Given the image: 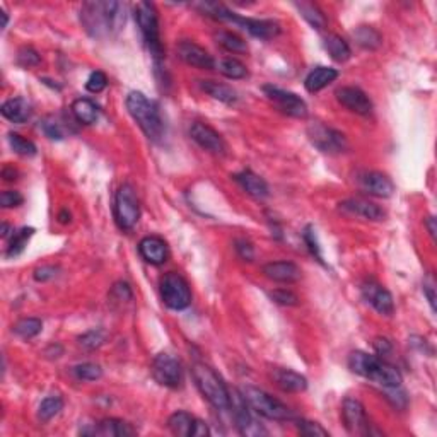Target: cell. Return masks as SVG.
<instances>
[{
    "label": "cell",
    "mask_w": 437,
    "mask_h": 437,
    "mask_svg": "<svg viewBox=\"0 0 437 437\" xmlns=\"http://www.w3.org/2000/svg\"><path fill=\"white\" fill-rule=\"evenodd\" d=\"M43 330V323L38 318H22L13 327V331L22 340H31Z\"/></svg>",
    "instance_id": "36"
},
{
    "label": "cell",
    "mask_w": 437,
    "mask_h": 437,
    "mask_svg": "<svg viewBox=\"0 0 437 437\" xmlns=\"http://www.w3.org/2000/svg\"><path fill=\"white\" fill-rule=\"evenodd\" d=\"M263 275L267 279L274 280L277 283H294L301 279L302 272L292 261H270V263L263 265L261 268Z\"/></svg>",
    "instance_id": "24"
},
{
    "label": "cell",
    "mask_w": 437,
    "mask_h": 437,
    "mask_svg": "<svg viewBox=\"0 0 437 437\" xmlns=\"http://www.w3.org/2000/svg\"><path fill=\"white\" fill-rule=\"evenodd\" d=\"M358 185L365 193L378 199H390L395 192L393 181L379 171H364L358 176Z\"/></svg>",
    "instance_id": "21"
},
{
    "label": "cell",
    "mask_w": 437,
    "mask_h": 437,
    "mask_svg": "<svg viewBox=\"0 0 437 437\" xmlns=\"http://www.w3.org/2000/svg\"><path fill=\"white\" fill-rule=\"evenodd\" d=\"M151 372H152V378L156 379V383H159L160 386H164V388L176 390V388H179L183 384L181 362L167 352H160L154 357Z\"/></svg>",
    "instance_id": "10"
},
{
    "label": "cell",
    "mask_w": 437,
    "mask_h": 437,
    "mask_svg": "<svg viewBox=\"0 0 437 437\" xmlns=\"http://www.w3.org/2000/svg\"><path fill=\"white\" fill-rule=\"evenodd\" d=\"M372 345H374V350H376V352H378L379 357L388 356V354L391 352V342L388 338H383V337L374 338Z\"/></svg>",
    "instance_id": "53"
},
{
    "label": "cell",
    "mask_w": 437,
    "mask_h": 437,
    "mask_svg": "<svg viewBox=\"0 0 437 437\" xmlns=\"http://www.w3.org/2000/svg\"><path fill=\"white\" fill-rule=\"evenodd\" d=\"M272 379L275 381L280 390L287 391V393H302L308 388V379L290 369L275 368L272 371Z\"/></svg>",
    "instance_id": "25"
},
{
    "label": "cell",
    "mask_w": 437,
    "mask_h": 437,
    "mask_svg": "<svg viewBox=\"0 0 437 437\" xmlns=\"http://www.w3.org/2000/svg\"><path fill=\"white\" fill-rule=\"evenodd\" d=\"M84 436H103V437H132L137 434L133 425L122 418H103L91 429H82Z\"/></svg>",
    "instance_id": "20"
},
{
    "label": "cell",
    "mask_w": 437,
    "mask_h": 437,
    "mask_svg": "<svg viewBox=\"0 0 437 437\" xmlns=\"http://www.w3.org/2000/svg\"><path fill=\"white\" fill-rule=\"evenodd\" d=\"M0 111H2L3 118H7L9 122L24 123L31 118L33 106H31V103L26 101L24 98H13L2 104Z\"/></svg>",
    "instance_id": "27"
},
{
    "label": "cell",
    "mask_w": 437,
    "mask_h": 437,
    "mask_svg": "<svg viewBox=\"0 0 437 437\" xmlns=\"http://www.w3.org/2000/svg\"><path fill=\"white\" fill-rule=\"evenodd\" d=\"M200 88L201 91L207 92L211 98H214L215 101H220L224 104H233L238 103V92L234 91L231 85L222 84V82H215V81H200Z\"/></svg>",
    "instance_id": "29"
},
{
    "label": "cell",
    "mask_w": 437,
    "mask_h": 437,
    "mask_svg": "<svg viewBox=\"0 0 437 437\" xmlns=\"http://www.w3.org/2000/svg\"><path fill=\"white\" fill-rule=\"evenodd\" d=\"M340 211L345 212V214L356 215V217H362L365 220H383L386 217V212L379 207L374 201H369L365 199H349L343 200L340 204Z\"/></svg>",
    "instance_id": "23"
},
{
    "label": "cell",
    "mask_w": 437,
    "mask_h": 437,
    "mask_svg": "<svg viewBox=\"0 0 437 437\" xmlns=\"http://www.w3.org/2000/svg\"><path fill=\"white\" fill-rule=\"evenodd\" d=\"M104 342H106V331L101 330V328L85 331L84 335H81L79 337V345L84 347L85 350L99 349Z\"/></svg>",
    "instance_id": "41"
},
{
    "label": "cell",
    "mask_w": 437,
    "mask_h": 437,
    "mask_svg": "<svg viewBox=\"0 0 437 437\" xmlns=\"http://www.w3.org/2000/svg\"><path fill=\"white\" fill-rule=\"evenodd\" d=\"M58 220H60V224H69L70 222V214L67 211H62L58 214Z\"/></svg>",
    "instance_id": "57"
},
{
    "label": "cell",
    "mask_w": 437,
    "mask_h": 437,
    "mask_svg": "<svg viewBox=\"0 0 437 437\" xmlns=\"http://www.w3.org/2000/svg\"><path fill=\"white\" fill-rule=\"evenodd\" d=\"M425 226H427L429 234H431V236L436 239V231H437V229H436V219L432 217V215H431V217L425 219Z\"/></svg>",
    "instance_id": "55"
},
{
    "label": "cell",
    "mask_w": 437,
    "mask_h": 437,
    "mask_svg": "<svg viewBox=\"0 0 437 437\" xmlns=\"http://www.w3.org/2000/svg\"><path fill=\"white\" fill-rule=\"evenodd\" d=\"M362 297L383 316H391L395 311V302L393 296L388 289H384L381 283L376 282V280H365L362 283Z\"/></svg>",
    "instance_id": "17"
},
{
    "label": "cell",
    "mask_w": 437,
    "mask_h": 437,
    "mask_svg": "<svg viewBox=\"0 0 437 437\" xmlns=\"http://www.w3.org/2000/svg\"><path fill=\"white\" fill-rule=\"evenodd\" d=\"M113 217L118 229L132 231L140 219V205L132 185L125 183L117 190L113 201Z\"/></svg>",
    "instance_id": "8"
},
{
    "label": "cell",
    "mask_w": 437,
    "mask_h": 437,
    "mask_svg": "<svg viewBox=\"0 0 437 437\" xmlns=\"http://www.w3.org/2000/svg\"><path fill=\"white\" fill-rule=\"evenodd\" d=\"M17 65H21L22 69H31V67L40 65L41 57L36 50H33L31 47H24L17 51Z\"/></svg>",
    "instance_id": "44"
},
{
    "label": "cell",
    "mask_w": 437,
    "mask_h": 437,
    "mask_svg": "<svg viewBox=\"0 0 437 437\" xmlns=\"http://www.w3.org/2000/svg\"><path fill=\"white\" fill-rule=\"evenodd\" d=\"M323 44H324V50L328 51V55H330L335 62L343 63L352 57V50H350L349 43H347L342 36L327 35L324 36Z\"/></svg>",
    "instance_id": "31"
},
{
    "label": "cell",
    "mask_w": 437,
    "mask_h": 437,
    "mask_svg": "<svg viewBox=\"0 0 437 437\" xmlns=\"http://www.w3.org/2000/svg\"><path fill=\"white\" fill-rule=\"evenodd\" d=\"M63 410V399L60 397H48L41 402L38 409V417L41 422H50Z\"/></svg>",
    "instance_id": "38"
},
{
    "label": "cell",
    "mask_w": 437,
    "mask_h": 437,
    "mask_svg": "<svg viewBox=\"0 0 437 437\" xmlns=\"http://www.w3.org/2000/svg\"><path fill=\"white\" fill-rule=\"evenodd\" d=\"M0 16H2V29H6L7 28V22H9V17H7V14L3 13H0Z\"/></svg>",
    "instance_id": "58"
},
{
    "label": "cell",
    "mask_w": 437,
    "mask_h": 437,
    "mask_svg": "<svg viewBox=\"0 0 437 437\" xmlns=\"http://www.w3.org/2000/svg\"><path fill=\"white\" fill-rule=\"evenodd\" d=\"M263 92L272 103L277 104V108L282 113L299 119H304L308 117V104L294 92L286 91V89L277 88V85H265Z\"/></svg>",
    "instance_id": "13"
},
{
    "label": "cell",
    "mask_w": 437,
    "mask_h": 437,
    "mask_svg": "<svg viewBox=\"0 0 437 437\" xmlns=\"http://www.w3.org/2000/svg\"><path fill=\"white\" fill-rule=\"evenodd\" d=\"M111 296L117 297L118 301H130L132 299V289L126 282H117L111 289Z\"/></svg>",
    "instance_id": "51"
},
{
    "label": "cell",
    "mask_w": 437,
    "mask_h": 437,
    "mask_svg": "<svg viewBox=\"0 0 437 437\" xmlns=\"http://www.w3.org/2000/svg\"><path fill=\"white\" fill-rule=\"evenodd\" d=\"M342 418L347 431L352 434H371L369 429V420L365 415V409L361 402L356 398H345L342 403Z\"/></svg>",
    "instance_id": "14"
},
{
    "label": "cell",
    "mask_w": 437,
    "mask_h": 437,
    "mask_svg": "<svg viewBox=\"0 0 437 437\" xmlns=\"http://www.w3.org/2000/svg\"><path fill=\"white\" fill-rule=\"evenodd\" d=\"M74 376L79 381H98L103 378V369L98 364H92V362H84V364L76 365L72 369Z\"/></svg>",
    "instance_id": "40"
},
{
    "label": "cell",
    "mask_w": 437,
    "mask_h": 437,
    "mask_svg": "<svg viewBox=\"0 0 437 437\" xmlns=\"http://www.w3.org/2000/svg\"><path fill=\"white\" fill-rule=\"evenodd\" d=\"M424 294L425 297H427L429 304H431L432 311H436V283L431 277L424 280Z\"/></svg>",
    "instance_id": "52"
},
{
    "label": "cell",
    "mask_w": 437,
    "mask_h": 437,
    "mask_svg": "<svg viewBox=\"0 0 437 437\" xmlns=\"http://www.w3.org/2000/svg\"><path fill=\"white\" fill-rule=\"evenodd\" d=\"M214 38L224 50L231 51V53H246L248 51V43L241 36H238L236 33L217 31L214 35Z\"/></svg>",
    "instance_id": "35"
},
{
    "label": "cell",
    "mask_w": 437,
    "mask_h": 437,
    "mask_svg": "<svg viewBox=\"0 0 437 437\" xmlns=\"http://www.w3.org/2000/svg\"><path fill=\"white\" fill-rule=\"evenodd\" d=\"M335 98H337L342 106H345L352 113L361 115V117H369L372 113V101L369 99V96L362 89L354 88V85H345V88L337 89Z\"/></svg>",
    "instance_id": "18"
},
{
    "label": "cell",
    "mask_w": 437,
    "mask_h": 437,
    "mask_svg": "<svg viewBox=\"0 0 437 437\" xmlns=\"http://www.w3.org/2000/svg\"><path fill=\"white\" fill-rule=\"evenodd\" d=\"M215 69H217L224 77L233 81L245 79V77L248 76V69H246L245 63H242L241 60L233 57L220 58L219 62H215Z\"/></svg>",
    "instance_id": "34"
},
{
    "label": "cell",
    "mask_w": 437,
    "mask_h": 437,
    "mask_svg": "<svg viewBox=\"0 0 437 437\" xmlns=\"http://www.w3.org/2000/svg\"><path fill=\"white\" fill-rule=\"evenodd\" d=\"M233 410L234 422H236V427L239 434L246 437H261L268 436V431L253 417L252 409L248 406V403L242 398L241 391H234L231 395V409Z\"/></svg>",
    "instance_id": "11"
},
{
    "label": "cell",
    "mask_w": 437,
    "mask_h": 437,
    "mask_svg": "<svg viewBox=\"0 0 437 437\" xmlns=\"http://www.w3.org/2000/svg\"><path fill=\"white\" fill-rule=\"evenodd\" d=\"M338 77V70L331 69V67H316L311 72L308 74L304 81V88L309 92H320L321 89H324L327 85H330L331 82Z\"/></svg>",
    "instance_id": "28"
},
{
    "label": "cell",
    "mask_w": 437,
    "mask_h": 437,
    "mask_svg": "<svg viewBox=\"0 0 437 437\" xmlns=\"http://www.w3.org/2000/svg\"><path fill=\"white\" fill-rule=\"evenodd\" d=\"M236 252L245 261H252L253 258H255V249H253V245L249 241H246V239H238Z\"/></svg>",
    "instance_id": "50"
},
{
    "label": "cell",
    "mask_w": 437,
    "mask_h": 437,
    "mask_svg": "<svg viewBox=\"0 0 437 437\" xmlns=\"http://www.w3.org/2000/svg\"><path fill=\"white\" fill-rule=\"evenodd\" d=\"M201 13H205V16L212 17L215 21H226L233 22V24L239 26L245 31H248L249 35L255 36L260 40H272L280 33V26L275 21L270 19H255V17H242L234 14L233 10H229L227 7H224L222 3H211L205 2L200 3Z\"/></svg>",
    "instance_id": "4"
},
{
    "label": "cell",
    "mask_w": 437,
    "mask_h": 437,
    "mask_svg": "<svg viewBox=\"0 0 437 437\" xmlns=\"http://www.w3.org/2000/svg\"><path fill=\"white\" fill-rule=\"evenodd\" d=\"M349 368L356 374L368 378L383 388L402 386L403 378L395 365L388 364L379 356H369L365 352H352L349 356Z\"/></svg>",
    "instance_id": "2"
},
{
    "label": "cell",
    "mask_w": 437,
    "mask_h": 437,
    "mask_svg": "<svg viewBox=\"0 0 437 437\" xmlns=\"http://www.w3.org/2000/svg\"><path fill=\"white\" fill-rule=\"evenodd\" d=\"M33 233H35V229H33V227H22V229L17 231V233H14L13 236H10L9 248H7L6 255L9 256V258L21 255V253L24 252L26 245H28L29 238L33 236Z\"/></svg>",
    "instance_id": "37"
},
{
    "label": "cell",
    "mask_w": 437,
    "mask_h": 437,
    "mask_svg": "<svg viewBox=\"0 0 437 437\" xmlns=\"http://www.w3.org/2000/svg\"><path fill=\"white\" fill-rule=\"evenodd\" d=\"M81 22L92 38L117 33L125 24V6L119 2H85L81 9Z\"/></svg>",
    "instance_id": "1"
},
{
    "label": "cell",
    "mask_w": 437,
    "mask_h": 437,
    "mask_svg": "<svg viewBox=\"0 0 437 437\" xmlns=\"http://www.w3.org/2000/svg\"><path fill=\"white\" fill-rule=\"evenodd\" d=\"M294 6H296V9L301 13V16L309 22V26H313V28L318 29V31H323V29L327 28L328 19L318 6L309 2H296Z\"/></svg>",
    "instance_id": "33"
},
{
    "label": "cell",
    "mask_w": 437,
    "mask_h": 437,
    "mask_svg": "<svg viewBox=\"0 0 437 437\" xmlns=\"http://www.w3.org/2000/svg\"><path fill=\"white\" fill-rule=\"evenodd\" d=\"M234 181H236L248 195L255 197V199H267V197L270 195L268 183L249 170L234 174Z\"/></svg>",
    "instance_id": "26"
},
{
    "label": "cell",
    "mask_w": 437,
    "mask_h": 437,
    "mask_svg": "<svg viewBox=\"0 0 437 437\" xmlns=\"http://www.w3.org/2000/svg\"><path fill=\"white\" fill-rule=\"evenodd\" d=\"M296 427H297V431L306 437H328L330 436V432H328L327 429L323 427V425L318 424V422L304 420V418H301V420L296 422Z\"/></svg>",
    "instance_id": "42"
},
{
    "label": "cell",
    "mask_w": 437,
    "mask_h": 437,
    "mask_svg": "<svg viewBox=\"0 0 437 437\" xmlns=\"http://www.w3.org/2000/svg\"><path fill=\"white\" fill-rule=\"evenodd\" d=\"M160 299L164 304L174 311H183L192 304V290L183 275L176 272H167L159 283Z\"/></svg>",
    "instance_id": "9"
},
{
    "label": "cell",
    "mask_w": 437,
    "mask_h": 437,
    "mask_svg": "<svg viewBox=\"0 0 437 437\" xmlns=\"http://www.w3.org/2000/svg\"><path fill=\"white\" fill-rule=\"evenodd\" d=\"M176 53L186 65H192L200 70L215 69V60L212 58V55L205 48H201L200 44L193 43V41H179L176 44Z\"/></svg>",
    "instance_id": "19"
},
{
    "label": "cell",
    "mask_w": 437,
    "mask_h": 437,
    "mask_svg": "<svg viewBox=\"0 0 437 437\" xmlns=\"http://www.w3.org/2000/svg\"><path fill=\"white\" fill-rule=\"evenodd\" d=\"M133 16H135L137 26H139L142 38H144L145 44H147L149 51L156 60L164 58V48L160 43L159 36V19H158V10H156L154 3L149 2H139L133 7Z\"/></svg>",
    "instance_id": "7"
},
{
    "label": "cell",
    "mask_w": 437,
    "mask_h": 437,
    "mask_svg": "<svg viewBox=\"0 0 437 437\" xmlns=\"http://www.w3.org/2000/svg\"><path fill=\"white\" fill-rule=\"evenodd\" d=\"M22 201H24V199H22L21 193L14 192V190H6V192H2V195H0V205H2L3 208L19 207Z\"/></svg>",
    "instance_id": "48"
},
{
    "label": "cell",
    "mask_w": 437,
    "mask_h": 437,
    "mask_svg": "<svg viewBox=\"0 0 437 437\" xmlns=\"http://www.w3.org/2000/svg\"><path fill=\"white\" fill-rule=\"evenodd\" d=\"M126 110L137 122L149 140L159 142L164 135V122L158 104L139 91H132L126 96Z\"/></svg>",
    "instance_id": "3"
},
{
    "label": "cell",
    "mask_w": 437,
    "mask_h": 437,
    "mask_svg": "<svg viewBox=\"0 0 437 437\" xmlns=\"http://www.w3.org/2000/svg\"><path fill=\"white\" fill-rule=\"evenodd\" d=\"M7 139H9L13 151L16 152V154L22 156V158H33V156L36 154V145L33 144L31 140L24 139L19 133H9Z\"/></svg>",
    "instance_id": "39"
},
{
    "label": "cell",
    "mask_w": 437,
    "mask_h": 437,
    "mask_svg": "<svg viewBox=\"0 0 437 437\" xmlns=\"http://www.w3.org/2000/svg\"><path fill=\"white\" fill-rule=\"evenodd\" d=\"M13 234H14V229H13V227H10L9 224L3 222V224H2V231H0V236H2L3 239H6V238L13 236Z\"/></svg>",
    "instance_id": "56"
},
{
    "label": "cell",
    "mask_w": 437,
    "mask_h": 437,
    "mask_svg": "<svg viewBox=\"0 0 437 437\" xmlns=\"http://www.w3.org/2000/svg\"><path fill=\"white\" fill-rule=\"evenodd\" d=\"M72 115L81 125H92L99 118V108L96 106L94 101L88 98H79L72 103Z\"/></svg>",
    "instance_id": "30"
},
{
    "label": "cell",
    "mask_w": 437,
    "mask_h": 437,
    "mask_svg": "<svg viewBox=\"0 0 437 437\" xmlns=\"http://www.w3.org/2000/svg\"><path fill=\"white\" fill-rule=\"evenodd\" d=\"M270 297L274 299L277 304H282V306H297L299 304V297L292 292V290H287V289L272 290Z\"/></svg>",
    "instance_id": "47"
},
{
    "label": "cell",
    "mask_w": 437,
    "mask_h": 437,
    "mask_svg": "<svg viewBox=\"0 0 437 437\" xmlns=\"http://www.w3.org/2000/svg\"><path fill=\"white\" fill-rule=\"evenodd\" d=\"M2 178L6 181H14V179H17V171L13 166H6L2 170Z\"/></svg>",
    "instance_id": "54"
},
{
    "label": "cell",
    "mask_w": 437,
    "mask_h": 437,
    "mask_svg": "<svg viewBox=\"0 0 437 437\" xmlns=\"http://www.w3.org/2000/svg\"><path fill=\"white\" fill-rule=\"evenodd\" d=\"M241 395L256 415L268 418V420H292V412L289 410V406L268 395L267 391L255 386H245L241 388Z\"/></svg>",
    "instance_id": "6"
},
{
    "label": "cell",
    "mask_w": 437,
    "mask_h": 437,
    "mask_svg": "<svg viewBox=\"0 0 437 437\" xmlns=\"http://www.w3.org/2000/svg\"><path fill=\"white\" fill-rule=\"evenodd\" d=\"M167 429L179 437H201L211 434L207 424L188 412H174L167 418Z\"/></svg>",
    "instance_id": "15"
},
{
    "label": "cell",
    "mask_w": 437,
    "mask_h": 437,
    "mask_svg": "<svg viewBox=\"0 0 437 437\" xmlns=\"http://www.w3.org/2000/svg\"><path fill=\"white\" fill-rule=\"evenodd\" d=\"M41 130H43L44 135L51 140H62L65 137V132H63V126L60 125L58 119L55 117H47L41 122Z\"/></svg>",
    "instance_id": "43"
},
{
    "label": "cell",
    "mask_w": 437,
    "mask_h": 437,
    "mask_svg": "<svg viewBox=\"0 0 437 437\" xmlns=\"http://www.w3.org/2000/svg\"><path fill=\"white\" fill-rule=\"evenodd\" d=\"M308 137L316 149H320L321 152H327V154H338V152L347 151V147H349V142L342 132L330 129L323 123L309 125Z\"/></svg>",
    "instance_id": "12"
},
{
    "label": "cell",
    "mask_w": 437,
    "mask_h": 437,
    "mask_svg": "<svg viewBox=\"0 0 437 437\" xmlns=\"http://www.w3.org/2000/svg\"><path fill=\"white\" fill-rule=\"evenodd\" d=\"M304 242L308 245L309 252H311V255L315 256L316 260L320 261V263H324L323 261V255H321V248H320V242H318V238H316V231L313 226H308L304 229Z\"/></svg>",
    "instance_id": "45"
},
{
    "label": "cell",
    "mask_w": 437,
    "mask_h": 437,
    "mask_svg": "<svg viewBox=\"0 0 437 437\" xmlns=\"http://www.w3.org/2000/svg\"><path fill=\"white\" fill-rule=\"evenodd\" d=\"M190 137H192L204 151L211 152V154L215 156L226 154L227 147L222 135H220L217 130L212 129L211 125H207V123L201 122L193 123V125L190 126Z\"/></svg>",
    "instance_id": "16"
},
{
    "label": "cell",
    "mask_w": 437,
    "mask_h": 437,
    "mask_svg": "<svg viewBox=\"0 0 437 437\" xmlns=\"http://www.w3.org/2000/svg\"><path fill=\"white\" fill-rule=\"evenodd\" d=\"M139 253L144 261L159 267L170 258V246L160 236H145L139 242Z\"/></svg>",
    "instance_id": "22"
},
{
    "label": "cell",
    "mask_w": 437,
    "mask_h": 437,
    "mask_svg": "<svg viewBox=\"0 0 437 437\" xmlns=\"http://www.w3.org/2000/svg\"><path fill=\"white\" fill-rule=\"evenodd\" d=\"M106 85H108V77H106V74L101 72V70L92 72L91 76H89L88 82H85V89H88L89 92H92V94H99V92H103L104 89H106Z\"/></svg>",
    "instance_id": "46"
},
{
    "label": "cell",
    "mask_w": 437,
    "mask_h": 437,
    "mask_svg": "<svg viewBox=\"0 0 437 437\" xmlns=\"http://www.w3.org/2000/svg\"><path fill=\"white\" fill-rule=\"evenodd\" d=\"M58 274V267H53V265H41L35 270L33 277H35L36 282H47V280H51L57 277Z\"/></svg>",
    "instance_id": "49"
},
{
    "label": "cell",
    "mask_w": 437,
    "mask_h": 437,
    "mask_svg": "<svg viewBox=\"0 0 437 437\" xmlns=\"http://www.w3.org/2000/svg\"><path fill=\"white\" fill-rule=\"evenodd\" d=\"M352 36L358 47L365 48V50H378L383 44V36L372 26H358V28L354 29Z\"/></svg>",
    "instance_id": "32"
},
{
    "label": "cell",
    "mask_w": 437,
    "mask_h": 437,
    "mask_svg": "<svg viewBox=\"0 0 437 437\" xmlns=\"http://www.w3.org/2000/svg\"><path fill=\"white\" fill-rule=\"evenodd\" d=\"M192 378L195 381L201 397L207 399L214 409L220 410V412H226L231 409L229 390L214 369L208 368L204 362H195L192 365Z\"/></svg>",
    "instance_id": "5"
}]
</instances>
